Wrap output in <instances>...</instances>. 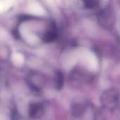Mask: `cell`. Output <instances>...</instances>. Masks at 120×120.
<instances>
[{
  "mask_svg": "<svg viewBox=\"0 0 120 120\" xmlns=\"http://www.w3.org/2000/svg\"><path fill=\"white\" fill-rule=\"evenodd\" d=\"M44 113L43 106L39 103H33L30 105L29 108L30 117L32 119H37L42 116Z\"/></svg>",
  "mask_w": 120,
  "mask_h": 120,
  "instance_id": "1",
  "label": "cell"
},
{
  "mask_svg": "<svg viewBox=\"0 0 120 120\" xmlns=\"http://www.w3.org/2000/svg\"><path fill=\"white\" fill-rule=\"evenodd\" d=\"M56 33L54 31H49L44 34L43 39L46 42H50L56 39Z\"/></svg>",
  "mask_w": 120,
  "mask_h": 120,
  "instance_id": "3",
  "label": "cell"
},
{
  "mask_svg": "<svg viewBox=\"0 0 120 120\" xmlns=\"http://www.w3.org/2000/svg\"><path fill=\"white\" fill-rule=\"evenodd\" d=\"M117 101V96L112 91H106L105 94L103 96V102L105 105H112L114 103Z\"/></svg>",
  "mask_w": 120,
  "mask_h": 120,
  "instance_id": "2",
  "label": "cell"
},
{
  "mask_svg": "<svg viewBox=\"0 0 120 120\" xmlns=\"http://www.w3.org/2000/svg\"><path fill=\"white\" fill-rule=\"evenodd\" d=\"M96 4H97V2L94 1H86L85 2L86 6L87 8H92L95 7Z\"/></svg>",
  "mask_w": 120,
  "mask_h": 120,
  "instance_id": "5",
  "label": "cell"
},
{
  "mask_svg": "<svg viewBox=\"0 0 120 120\" xmlns=\"http://www.w3.org/2000/svg\"><path fill=\"white\" fill-rule=\"evenodd\" d=\"M56 86L57 89H60L63 85V82H64V77H63V75L61 72H58L57 73V77H56Z\"/></svg>",
  "mask_w": 120,
  "mask_h": 120,
  "instance_id": "4",
  "label": "cell"
}]
</instances>
